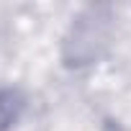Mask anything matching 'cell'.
Instances as JSON below:
<instances>
[{"label": "cell", "mask_w": 131, "mask_h": 131, "mask_svg": "<svg viewBox=\"0 0 131 131\" xmlns=\"http://www.w3.org/2000/svg\"><path fill=\"white\" fill-rule=\"evenodd\" d=\"M21 108H23V103L13 90H0V131H8L16 123Z\"/></svg>", "instance_id": "1"}]
</instances>
